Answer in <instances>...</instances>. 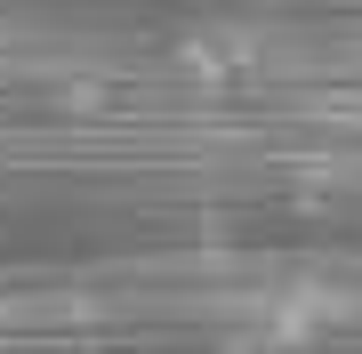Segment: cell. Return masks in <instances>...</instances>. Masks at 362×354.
Listing matches in <instances>:
<instances>
[{
	"mask_svg": "<svg viewBox=\"0 0 362 354\" xmlns=\"http://www.w3.org/2000/svg\"><path fill=\"white\" fill-rule=\"evenodd\" d=\"M185 65L209 73V81H242L250 65H258V40H242V33H194L185 40Z\"/></svg>",
	"mask_w": 362,
	"mask_h": 354,
	"instance_id": "1",
	"label": "cell"
}]
</instances>
